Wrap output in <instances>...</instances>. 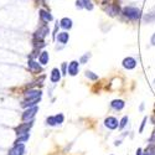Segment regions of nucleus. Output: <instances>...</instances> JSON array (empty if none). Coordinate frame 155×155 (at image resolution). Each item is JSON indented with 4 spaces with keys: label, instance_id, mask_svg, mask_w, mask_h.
Returning <instances> with one entry per match:
<instances>
[{
    "label": "nucleus",
    "instance_id": "nucleus-1",
    "mask_svg": "<svg viewBox=\"0 0 155 155\" xmlns=\"http://www.w3.org/2000/svg\"><path fill=\"white\" fill-rule=\"evenodd\" d=\"M123 15L130 20H138L141 16V11L138 8H133V6H125L123 8Z\"/></svg>",
    "mask_w": 155,
    "mask_h": 155
},
{
    "label": "nucleus",
    "instance_id": "nucleus-2",
    "mask_svg": "<svg viewBox=\"0 0 155 155\" xmlns=\"http://www.w3.org/2000/svg\"><path fill=\"white\" fill-rule=\"evenodd\" d=\"M24 153H25V145L22 143H15V145L9 150L8 155H24Z\"/></svg>",
    "mask_w": 155,
    "mask_h": 155
},
{
    "label": "nucleus",
    "instance_id": "nucleus-3",
    "mask_svg": "<svg viewBox=\"0 0 155 155\" xmlns=\"http://www.w3.org/2000/svg\"><path fill=\"white\" fill-rule=\"evenodd\" d=\"M48 34V28H47V25H44V26H41L40 29H38L36 32H35V40L37 41H42L45 36Z\"/></svg>",
    "mask_w": 155,
    "mask_h": 155
},
{
    "label": "nucleus",
    "instance_id": "nucleus-4",
    "mask_svg": "<svg viewBox=\"0 0 155 155\" xmlns=\"http://www.w3.org/2000/svg\"><path fill=\"white\" fill-rule=\"evenodd\" d=\"M38 108L35 106V107H30L29 109H26L22 114V120H31L34 118V115L37 113Z\"/></svg>",
    "mask_w": 155,
    "mask_h": 155
},
{
    "label": "nucleus",
    "instance_id": "nucleus-5",
    "mask_svg": "<svg viewBox=\"0 0 155 155\" xmlns=\"http://www.w3.org/2000/svg\"><path fill=\"white\" fill-rule=\"evenodd\" d=\"M104 125L108 129H110V130H114V129H117L119 127V122L117 120V118H114V117H108L104 120Z\"/></svg>",
    "mask_w": 155,
    "mask_h": 155
},
{
    "label": "nucleus",
    "instance_id": "nucleus-6",
    "mask_svg": "<svg viewBox=\"0 0 155 155\" xmlns=\"http://www.w3.org/2000/svg\"><path fill=\"white\" fill-rule=\"evenodd\" d=\"M122 64H123V67H124L125 70H133V68H135V66H137V61H135L133 57H125V58L123 60Z\"/></svg>",
    "mask_w": 155,
    "mask_h": 155
},
{
    "label": "nucleus",
    "instance_id": "nucleus-7",
    "mask_svg": "<svg viewBox=\"0 0 155 155\" xmlns=\"http://www.w3.org/2000/svg\"><path fill=\"white\" fill-rule=\"evenodd\" d=\"M32 127V122L31 120H29V123H22V124H20L15 130H16V134L18 135H20V134H24V133H28L29 132V129Z\"/></svg>",
    "mask_w": 155,
    "mask_h": 155
},
{
    "label": "nucleus",
    "instance_id": "nucleus-8",
    "mask_svg": "<svg viewBox=\"0 0 155 155\" xmlns=\"http://www.w3.org/2000/svg\"><path fill=\"white\" fill-rule=\"evenodd\" d=\"M28 67H29V70L31 71V72H34V73H38V72H41L42 71V67L38 64L35 60H29V62H28Z\"/></svg>",
    "mask_w": 155,
    "mask_h": 155
},
{
    "label": "nucleus",
    "instance_id": "nucleus-9",
    "mask_svg": "<svg viewBox=\"0 0 155 155\" xmlns=\"http://www.w3.org/2000/svg\"><path fill=\"white\" fill-rule=\"evenodd\" d=\"M80 63L78 61H72L70 64H68V73L71 76H76L78 73V70H80Z\"/></svg>",
    "mask_w": 155,
    "mask_h": 155
},
{
    "label": "nucleus",
    "instance_id": "nucleus-10",
    "mask_svg": "<svg viewBox=\"0 0 155 155\" xmlns=\"http://www.w3.org/2000/svg\"><path fill=\"white\" fill-rule=\"evenodd\" d=\"M42 93L41 91H37V89H30L25 93V98L26 99H36V98H41Z\"/></svg>",
    "mask_w": 155,
    "mask_h": 155
},
{
    "label": "nucleus",
    "instance_id": "nucleus-11",
    "mask_svg": "<svg viewBox=\"0 0 155 155\" xmlns=\"http://www.w3.org/2000/svg\"><path fill=\"white\" fill-rule=\"evenodd\" d=\"M110 106H112V108L115 109V110H122V109L124 108V106H125V103H124V101H122V99H114V101H112Z\"/></svg>",
    "mask_w": 155,
    "mask_h": 155
},
{
    "label": "nucleus",
    "instance_id": "nucleus-12",
    "mask_svg": "<svg viewBox=\"0 0 155 155\" xmlns=\"http://www.w3.org/2000/svg\"><path fill=\"white\" fill-rule=\"evenodd\" d=\"M50 80L52 83H57L60 80H61V72L58 68H54L52 72H51V76H50Z\"/></svg>",
    "mask_w": 155,
    "mask_h": 155
},
{
    "label": "nucleus",
    "instance_id": "nucleus-13",
    "mask_svg": "<svg viewBox=\"0 0 155 155\" xmlns=\"http://www.w3.org/2000/svg\"><path fill=\"white\" fill-rule=\"evenodd\" d=\"M41 98H36V99H25L22 103H21V107L24 108H30V107H35L36 103H38V101H40Z\"/></svg>",
    "mask_w": 155,
    "mask_h": 155
},
{
    "label": "nucleus",
    "instance_id": "nucleus-14",
    "mask_svg": "<svg viewBox=\"0 0 155 155\" xmlns=\"http://www.w3.org/2000/svg\"><path fill=\"white\" fill-rule=\"evenodd\" d=\"M60 26L64 30H70L72 28V20L68 19V18H63L61 21H60Z\"/></svg>",
    "mask_w": 155,
    "mask_h": 155
},
{
    "label": "nucleus",
    "instance_id": "nucleus-15",
    "mask_svg": "<svg viewBox=\"0 0 155 155\" xmlns=\"http://www.w3.org/2000/svg\"><path fill=\"white\" fill-rule=\"evenodd\" d=\"M56 38H57V41H58L60 44L64 45V44H67V42H68L70 35H68L67 32H60V34H58V35L56 36Z\"/></svg>",
    "mask_w": 155,
    "mask_h": 155
},
{
    "label": "nucleus",
    "instance_id": "nucleus-16",
    "mask_svg": "<svg viewBox=\"0 0 155 155\" xmlns=\"http://www.w3.org/2000/svg\"><path fill=\"white\" fill-rule=\"evenodd\" d=\"M40 18H41V20L44 21V22H48V21H51L52 20V16H51V14L50 12H47V11H45V10H40Z\"/></svg>",
    "mask_w": 155,
    "mask_h": 155
},
{
    "label": "nucleus",
    "instance_id": "nucleus-17",
    "mask_svg": "<svg viewBox=\"0 0 155 155\" xmlns=\"http://www.w3.org/2000/svg\"><path fill=\"white\" fill-rule=\"evenodd\" d=\"M38 62H40L41 64H46V63H48V54L46 52V51L41 52V55L38 56Z\"/></svg>",
    "mask_w": 155,
    "mask_h": 155
},
{
    "label": "nucleus",
    "instance_id": "nucleus-18",
    "mask_svg": "<svg viewBox=\"0 0 155 155\" xmlns=\"http://www.w3.org/2000/svg\"><path fill=\"white\" fill-rule=\"evenodd\" d=\"M29 137H30L29 132H28V133H24V134H20V135H19V138L16 139L15 143H24V141H26V140L29 139Z\"/></svg>",
    "mask_w": 155,
    "mask_h": 155
},
{
    "label": "nucleus",
    "instance_id": "nucleus-19",
    "mask_svg": "<svg viewBox=\"0 0 155 155\" xmlns=\"http://www.w3.org/2000/svg\"><path fill=\"white\" fill-rule=\"evenodd\" d=\"M109 14L113 16V15H115V14H118V11H119V6H117V5H110L109 6V9L107 10Z\"/></svg>",
    "mask_w": 155,
    "mask_h": 155
},
{
    "label": "nucleus",
    "instance_id": "nucleus-20",
    "mask_svg": "<svg viewBox=\"0 0 155 155\" xmlns=\"http://www.w3.org/2000/svg\"><path fill=\"white\" fill-rule=\"evenodd\" d=\"M82 3H83V8L87 9V10H92L93 9V4L91 0H82Z\"/></svg>",
    "mask_w": 155,
    "mask_h": 155
},
{
    "label": "nucleus",
    "instance_id": "nucleus-21",
    "mask_svg": "<svg viewBox=\"0 0 155 155\" xmlns=\"http://www.w3.org/2000/svg\"><path fill=\"white\" fill-rule=\"evenodd\" d=\"M86 77H87V78H89V80H92V81L98 80V74H96V73H93L91 71H87L86 72Z\"/></svg>",
    "mask_w": 155,
    "mask_h": 155
},
{
    "label": "nucleus",
    "instance_id": "nucleus-22",
    "mask_svg": "<svg viewBox=\"0 0 155 155\" xmlns=\"http://www.w3.org/2000/svg\"><path fill=\"white\" fill-rule=\"evenodd\" d=\"M147 153H149L150 155H155V143H151V144H149V147L147 148V150H145Z\"/></svg>",
    "mask_w": 155,
    "mask_h": 155
},
{
    "label": "nucleus",
    "instance_id": "nucleus-23",
    "mask_svg": "<svg viewBox=\"0 0 155 155\" xmlns=\"http://www.w3.org/2000/svg\"><path fill=\"white\" fill-rule=\"evenodd\" d=\"M46 122H47L48 125H57L56 119H55V115H54V117H48V118L46 119Z\"/></svg>",
    "mask_w": 155,
    "mask_h": 155
},
{
    "label": "nucleus",
    "instance_id": "nucleus-24",
    "mask_svg": "<svg viewBox=\"0 0 155 155\" xmlns=\"http://www.w3.org/2000/svg\"><path fill=\"white\" fill-rule=\"evenodd\" d=\"M55 119H56V123H57V124H61V123L63 122L64 117H63V114H56V115H55Z\"/></svg>",
    "mask_w": 155,
    "mask_h": 155
},
{
    "label": "nucleus",
    "instance_id": "nucleus-25",
    "mask_svg": "<svg viewBox=\"0 0 155 155\" xmlns=\"http://www.w3.org/2000/svg\"><path fill=\"white\" fill-rule=\"evenodd\" d=\"M127 123H128V117H123V118H122V120L119 122V128H120V129H123V128L127 125Z\"/></svg>",
    "mask_w": 155,
    "mask_h": 155
},
{
    "label": "nucleus",
    "instance_id": "nucleus-26",
    "mask_svg": "<svg viewBox=\"0 0 155 155\" xmlns=\"http://www.w3.org/2000/svg\"><path fill=\"white\" fill-rule=\"evenodd\" d=\"M89 57H91V54H86L84 56H82V57H81V61H80V62H81V63H84Z\"/></svg>",
    "mask_w": 155,
    "mask_h": 155
},
{
    "label": "nucleus",
    "instance_id": "nucleus-27",
    "mask_svg": "<svg viewBox=\"0 0 155 155\" xmlns=\"http://www.w3.org/2000/svg\"><path fill=\"white\" fill-rule=\"evenodd\" d=\"M147 117H144V119H143V123H141V125H140V129H139V132L141 133V132H143L144 130V127H145V123H147Z\"/></svg>",
    "mask_w": 155,
    "mask_h": 155
},
{
    "label": "nucleus",
    "instance_id": "nucleus-28",
    "mask_svg": "<svg viewBox=\"0 0 155 155\" xmlns=\"http://www.w3.org/2000/svg\"><path fill=\"white\" fill-rule=\"evenodd\" d=\"M76 6H77V8H80V9H82V8H83L82 0H77V2H76Z\"/></svg>",
    "mask_w": 155,
    "mask_h": 155
},
{
    "label": "nucleus",
    "instance_id": "nucleus-29",
    "mask_svg": "<svg viewBox=\"0 0 155 155\" xmlns=\"http://www.w3.org/2000/svg\"><path fill=\"white\" fill-rule=\"evenodd\" d=\"M67 64L66 63H62V74H66V72H67Z\"/></svg>",
    "mask_w": 155,
    "mask_h": 155
},
{
    "label": "nucleus",
    "instance_id": "nucleus-30",
    "mask_svg": "<svg viewBox=\"0 0 155 155\" xmlns=\"http://www.w3.org/2000/svg\"><path fill=\"white\" fill-rule=\"evenodd\" d=\"M150 42H151V45H153V46H155V34L151 36V38H150Z\"/></svg>",
    "mask_w": 155,
    "mask_h": 155
},
{
    "label": "nucleus",
    "instance_id": "nucleus-31",
    "mask_svg": "<svg viewBox=\"0 0 155 155\" xmlns=\"http://www.w3.org/2000/svg\"><path fill=\"white\" fill-rule=\"evenodd\" d=\"M150 143H155V133L151 135V138H150Z\"/></svg>",
    "mask_w": 155,
    "mask_h": 155
},
{
    "label": "nucleus",
    "instance_id": "nucleus-32",
    "mask_svg": "<svg viewBox=\"0 0 155 155\" xmlns=\"http://www.w3.org/2000/svg\"><path fill=\"white\" fill-rule=\"evenodd\" d=\"M137 155H143V153H141V149H138L137 150Z\"/></svg>",
    "mask_w": 155,
    "mask_h": 155
},
{
    "label": "nucleus",
    "instance_id": "nucleus-33",
    "mask_svg": "<svg viewBox=\"0 0 155 155\" xmlns=\"http://www.w3.org/2000/svg\"><path fill=\"white\" fill-rule=\"evenodd\" d=\"M144 155H150V154H149V153H147V151H145V153H144Z\"/></svg>",
    "mask_w": 155,
    "mask_h": 155
}]
</instances>
